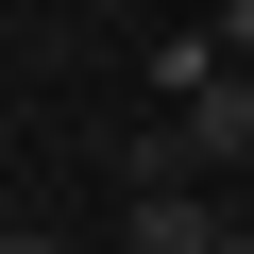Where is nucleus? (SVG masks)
Instances as JSON below:
<instances>
[{"mask_svg":"<svg viewBox=\"0 0 254 254\" xmlns=\"http://www.w3.org/2000/svg\"><path fill=\"white\" fill-rule=\"evenodd\" d=\"M237 220L203 203V187H136V203H119V254H220Z\"/></svg>","mask_w":254,"mask_h":254,"instance_id":"1","label":"nucleus"},{"mask_svg":"<svg viewBox=\"0 0 254 254\" xmlns=\"http://www.w3.org/2000/svg\"><path fill=\"white\" fill-rule=\"evenodd\" d=\"M0 254H68V237H51V220H0Z\"/></svg>","mask_w":254,"mask_h":254,"instance_id":"2","label":"nucleus"},{"mask_svg":"<svg viewBox=\"0 0 254 254\" xmlns=\"http://www.w3.org/2000/svg\"><path fill=\"white\" fill-rule=\"evenodd\" d=\"M220 254H254V220H237V237H220Z\"/></svg>","mask_w":254,"mask_h":254,"instance_id":"3","label":"nucleus"}]
</instances>
